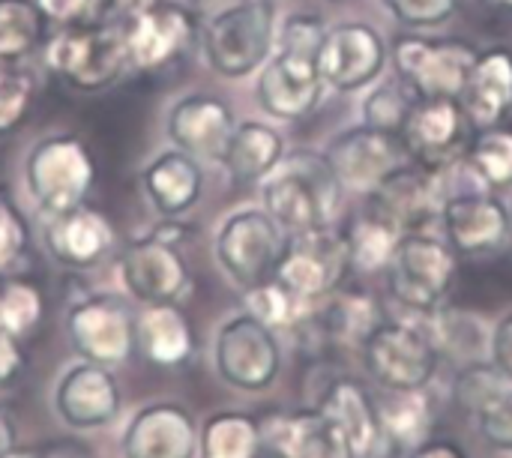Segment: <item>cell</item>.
<instances>
[{
	"label": "cell",
	"mask_w": 512,
	"mask_h": 458,
	"mask_svg": "<svg viewBox=\"0 0 512 458\" xmlns=\"http://www.w3.org/2000/svg\"><path fill=\"white\" fill-rule=\"evenodd\" d=\"M378 417L384 444L411 453L432 438L438 402L429 396V390H384V396L378 399Z\"/></svg>",
	"instance_id": "obj_30"
},
{
	"label": "cell",
	"mask_w": 512,
	"mask_h": 458,
	"mask_svg": "<svg viewBox=\"0 0 512 458\" xmlns=\"http://www.w3.org/2000/svg\"><path fill=\"white\" fill-rule=\"evenodd\" d=\"M24 369V351L18 345V336L0 330V387L12 384Z\"/></svg>",
	"instance_id": "obj_47"
},
{
	"label": "cell",
	"mask_w": 512,
	"mask_h": 458,
	"mask_svg": "<svg viewBox=\"0 0 512 458\" xmlns=\"http://www.w3.org/2000/svg\"><path fill=\"white\" fill-rule=\"evenodd\" d=\"M120 279L126 291L147 303H177L189 291V267L174 243L153 234L129 243L120 255Z\"/></svg>",
	"instance_id": "obj_20"
},
{
	"label": "cell",
	"mask_w": 512,
	"mask_h": 458,
	"mask_svg": "<svg viewBox=\"0 0 512 458\" xmlns=\"http://www.w3.org/2000/svg\"><path fill=\"white\" fill-rule=\"evenodd\" d=\"M45 246L57 264L69 270H90L111 252L114 231L102 213L81 204L75 210L51 216L45 228Z\"/></svg>",
	"instance_id": "obj_26"
},
{
	"label": "cell",
	"mask_w": 512,
	"mask_h": 458,
	"mask_svg": "<svg viewBox=\"0 0 512 458\" xmlns=\"http://www.w3.org/2000/svg\"><path fill=\"white\" fill-rule=\"evenodd\" d=\"M447 198L444 171H432L417 162H402L369 192V201L381 207L402 234L426 231L432 222H441Z\"/></svg>",
	"instance_id": "obj_18"
},
{
	"label": "cell",
	"mask_w": 512,
	"mask_h": 458,
	"mask_svg": "<svg viewBox=\"0 0 512 458\" xmlns=\"http://www.w3.org/2000/svg\"><path fill=\"white\" fill-rule=\"evenodd\" d=\"M114 9H120L123 15H129V18H135V15H141V12H147V9H153L159 0H108Z\"/></svg>",
	"instance_id": "obj_50"
},
{
	"label": "cell",
	"mask_w": 512,
	"mask_h": 458,
	"mask_svg": "<svg viewBox=\"0 0 512 458\" xmlns=\"http://www.w3.org/2000/svg\"><path fill=\"white\" fill-rule=\"evenodd\" d=\"M327 27L318 15H291L276 36V51L261 66L258 102L276 120L309 117L321 96L324 78L318 72V45Z\"/></svg>",
	"instance_id": "obj_1"
},
{
	"label": "cell",
	"mask_w": 512,
	"mask_h": 458,
	"mask_svg": "<svg viewBox=\"0 0 512 458\" xmlns=\"http://www.w3.org/2000/svg\"><path fill=\"white\" fill-rule=\"evenodd\" d=\"M507 207H510V231H512V201H510V204H507Z\"/></svg>",
	"instance_id": "obj_52"
},
{
	"label": "cell",
	"mask_w": 512,
	"mask_h": 458,
	"mask_svg": "<svg viewBox=\"0 0 512 458\" xmlns=\"http://www.w3.org/2000/svg\"><path fill=\"white\" fill-rule=\"evenodd\" d=\"M306 306L309 303L303 297H297L276 276L255 285V288H246V312L252 318H258L264 327H270L273 333L276 330H294L300 324V318L306 315Z\"/></svg>",
	"instance_id": "obj_37"
},
{
	"label": "cell",
	"mask_w": 512,
	"mask_h": 458,
	"mask_svg": "<svg viewBox=\"0 0 512 458\" xmlns=\"http://www.w3.org/2000/svg\"><path fill=\"white\" fill-rule=\"evenodd\" d=\"M45 303L42 291L30 279H0V330L12 336H27L42 321Z\"/></svg>",
	"instance_id": "obj_38"
},
{
	"label": "cell",
	"mask_w": 512,
	"mask_h": 458,
	"mask_svg": "<svg viewBox=\"0 0 512 458\" xmlns=\"http://www.w3.org/2000/svg\"><path fill=\"white\" fill-rule=\"evenodd\" d=\"M507 381L498 375V369L492 366V360H480V363H468V366H459L456 378H453V399L456 405L474 417V411L504 387Z\"/></svg>",
	"instance_id": "obj_42"
},
{
	"label": "cell",
	"mask_w": 512,
	"mask_h": 458,
	"mask_svg": "<svg viewBox=\"0 0 512 458\" xmlns=\"http://www.w3.org/2000/svg\"><path fill=\"white\" fill-rule=\"evenodd\" d=\"M45 18L60 21V24H81L87 21V12L93 9L96 0H36Z\"/></svg>",
	"instance_id": "obj_46"
},
{
	"label": "cell",
	"mask_w": 512,
	"mask_h": 458,
	"mask_svg": "<svg viewBox=\"0 0 512 458\" xmlns=\"http://www.w3.org/2000/svg\"><path fill=\"white\" fill-rule=\"evenodd\" d=\"M387 6V12L405 24V27H441L447 24L456 9H459V0H381Z\"/></svg>",
	"instance_id": "obj_43"
},
{
	"label": "cell",
	"mask_w": 512,
	"mask_h": 458,
	"mask_svg": "<svg viewBox=\"0 0 512 458\" xmlns=\"http://www.w3.org/2000/svg\"><path fill=\"white\" fill-rule=\"evenodd\" d=\"M441 228L459 258H486L512 240L510 207L486 189L459 192L444 201Z\"/></svg>",
	"instance_id": "obj_15"
},
{
	"label": "cell",
	"mask_w": 512,
	"mask_h": 458,
	"mask_svg": "<svg viewBox=\"0 0 512 458\" xmlns=\"http://www.w3.org/2000/svg\"><path fill=\"white\" fill-rule=\"evenodd\" d=\"M408 458H471L465 453L462 444H456L453 438H429L420 447H414Z\"/></svg>",
	"instance_id": "obj_48"
},
{
	"label": "cell",
	"mask_w": 512,
	"mask_h": 458,
	"mask_svg": "<svg viewBox=\"0 0 512 458\" xmlns=\"http://www.w3.org/2000/svg\"><path fill=\"white\" fill-rule=\"evenodd\" d=\"M282 156H285L282 135L261 120H246V123H237L234 129V138L225 153V168L231 180L255 183V180H264L282 162Z\"/></svg>",
	"instance_id": "obj_32"
},
{
	"label": "cell",
	"mask_w": 512,
	"mask_h": 458,
	"mask_svg": "<svg viewBox=\"0 0 512 458\" xmlns=\"http://www.w3.org/2000/svg\"><path fill=\"white\" fill-rule=\"evenodd\" d=\"M201 458H261V423L246 411H219L201 429Z\"/></svg>",
	"instance_id": "obj_34"
},
{
	"label": "cell",
	"mask_w": 512,
	"mask_h": 458,
	"mask_svg": "<svg viewBox=\"0 0 512 458\" xmlns=\"http://www.w3.org/2000/svg\"><path fill=\"white\" fill-rule=\"evenodd\" d=\"M276 36V3L240 0L204 24L201 48L213 72L222 78H246L270 60Z\"/></svg>",
	"instance_id": "obj_3"
},
{
	"label": "cell",
	"mask_w": 512,
	"mask_h": 458,
	"mask_svg": "<svg viewBox=\"0 0 512 458\" xmlns=\"http://www.w3.org/2000/svg\"><path fill=\"white\" fill-rule=\"evenodd\" d=\"M3 458H30V450H12L9 456H3Z\"/></svg>",
	"instance_id": "obj_51"
},
{
	"label": "cell",
	"mask_w": 512,
	"mask_h": 458,
	"mask_svg": "<svg viewBox=\"0 0 512 458\" xmlns=\"http://www.w3.org/2000/svg\"><path fill=\"white\" fill-rule=\"evenodd\" d=\"M345 240H348L351 270L363 276H375V273H387L393 252L402 240V228L381 207L366 201L363 210L345 228Z\"/></svg>",
	"instance_id": "obj_31"
},
{
	"label": "cell",
	"mask_w": 512,
	"mask_h": 458,
	"mask_svg": "<svg viewBox=\"0 0 512 458\" xmlns=\"http://www.w3.org/2000/svg\"><path fill=\"white\" fill-rule=\"evenodd\" d=\"M459 102L465 105L477 132L504 126V120L512 114V51H480Z\"/></svg>",
	"instance_id": "obj_27"
},
{
	"label": "cell",
	"mask_w": 512,
	"mask_h": 458,
	"mask_svg": "<svg viewBox=\"0 0 512 458\" xmlns=\"http://www.w3.org/2000/svg\"><path fill=\"white\" fill-rule=\"evenodd\" d=\"M234 129H237V120L228 102L207 96V93L183 96L168 111V138L174 141L177 150L195 159L225 162Z\"/></svg>",
	"instance_id": "obj_21"
},
{
	"label": "cell",
	"mask_w": 512,
	"mask_h": 458,
	"mask_svg": "<svg viewBox=\"0 0 512 458\" xmlns=\"http://www.w3.org/2000/svg\"><path fill=\"white\" fill-rule=\"evenodd\" d=\"M12 450H18V429H15V417L9 408L0 405V458L9 456Z\"/></svg>",
	"instance_id": "obj_49"
},
{
	"label": "cell",
	"mask_w": 512,
	"mask_h": 458,
	"mask_svg": "<svg viewBox=\"0 0 512 458\" xmlns=\"http://www.w3.org/2000/svg\"><path fill=\"white\" fill-rule=\"evenodd\" d=\"M489 360L498 369V375L512 384V312L504 315L489 336Z\"/></svg>",
	"instance_id": "obj_45"
},
{
	"label": "cell",
	"mask_w": 512,
	"mask_h": 458,
	"mask_svg": "<svg viewBox=\"0 0 512 458\" xmlns=\"http://www.w3.org/2000/svg\"><path fill=\"white\" fill-rule=\"evenodd\" d=\"M387 66V42L366 21L327 27L318 45V72L327 87L354 93L378 81Z\"/></svg>",
	"instance_id": "obj_13"
},
{
	"label": "cell",
	"mask_w": 512,
	"mask_h": 458,
	"mask_svg": "<svg viewBox=\"0 0 512 458\" xmlns=\"http://www.w3.org/2000/svg\"><path fill=\"white\" fill-rule=\"evenodd\" d=\"M423 318L429 321L426 324V333L432 336L435 348L441 351V360L444 357H453L462 366L489 360V336H486L483 324L474 315L450 312V309L441 306L438 312L423 315Z\"/></svg>",
	"instance_id": "obj_33"
},
{
	"label": "cell",
	"mask_w": 512,
	"mask_h": 458,
	"mask_svg": "<svg viewBox=\"0 0 512 458\" xmlns=\"http://www.w3.org/2000/svg\"><path fill=\"white\" fill-rule=\"evenodd\" d=\"M36 99V78L24 63L0 60V138L15 132Z\"/></svg>",
	"instance_id": "obj_39"
},
{
	"label": "cell",
	"mask_w": 512,
	"mask_h": 458,
	"mask_svg": "<svg viewBox=\"0 0 512 458\" xmlns=\"http://www.w3.org/2000/svg\"><path fill=\"white\" fill-rule=\"evenodd\" d=\"M189 3H204V0H189Z\"/></svg>",
	"instance_id": "obj_53"
},
{
	"label": "cell",
	"mask_w": 512,
	"mask_h": 458,
	"mask_svg": "<svg viewBox=\"0 0 512 458\" xmlns=\"http://www.w3.org/2000/svg\"><path fill=\"white\" fill-rule=\"evenodd\" d=\"M93 159L81 138L75 135H48L27 153L24 183L36 207L48 216L75 210L84 204L93 189Z\"/></svg>",
	"instance_id": "obj_7"
},
{
	"label": "cell",
	"mask_w": 512,
	"mask_h": 458,
	"mask_svg": "<svg viewBox=\"0 0 512 458\" xmlns=\"http://www.w3.org/2000/svg\"><path fill=\"white\" fill-rule=\"evenodd\" d=\"M0 279H3V276H0Z\"/></svg>",
	"instance_id": "obj_54"
},
{
	"label": "cell",
	"mask_w": 512,
	"mask_h": 458,
	"mask_svg": "<svg viewBox=\"0 0 512 458\" xmlns=\"http://www.w3.org/2000/svg\"><path fill=\"white\" fill-rule=\"evenodd\" d=\"M474 426L489 450L512 456V384H504L474 411Z\"/></svg>",
	"instance_id": "obj_41"
},
{
	"label": "cell",
	"mask_w": 512,
	"mask_h": 458,
	"mask_svg": "<svg viewBox=\"0 0 512 458\" xmlns=\"http://www.w3.org/2000/svg\"><path fill=\"white\" fill-rule=\"evenodd\" d=\"M54 408L69 429H102L120 414V387L105 366L87 360L63 372Z\"/></svg>",
	"instance_id": "obj_23"
},
{
	"label": "cell",
	"mask_w": 512,
	"mask_h": 458,
	"mask_svg": "<svg viewBox=\"0 0 512 458\" xmlns=\"http://www.w3.org/2000/svg\"><path fill=\"white\" fill-rule=\"evenodd\" d=\"M348 270H351V255H348L345 231L333 225H321V228L288 234L285 252L273 276L285 282L306 303H315L339 291Z\"/></svg>",
	"instance_id": "obj_11"
},
{
	"label": "cell",
	"mask_w": 512,
	"mask_h": 458,
	"mask_svg": "<svg viewBox=\"0 0 512 458\" xmlns=\"http://www.w3.org/2000/svg\"><path fill=\"white\" fill-rule=\"evenodd\" d=\"M45 21L36 0H0V60L30 57L45 39Z\"/></svg>",
	"instance_id": "obj_35"
},
{
	"label": "cell",
	"mask_w": 512,
	"mask_h": 458,
	"mask_svg": "<svg viewBox=\"0 0 512 458\" xmlns=\"http://www.w3.org/2000/svg\"><path fill=\"white\" fill-rule=\"evenodd\" d=\"M261 423V458H357L348 438L318 408L276 411Z\"/></svg>",
	"instance_id": "obj_19"
},
{
	"label": "cell",
	"mask_w": 512,
	"mask_h": 458,
	"mask_svg": "<svg viewBox=\"0 0 512 458\" xmlns=\"http://www.w3.org/2000/svg\"><path fill=\"white\" fill-rule=\"evenodd\" d=\"M384 321L381 306L363 291H333L306 306L294 327L309 348H360L363 339Z\"/></svg>",
	"instance_id": "obj_17"
},
{
	"label": "cell",
	"mask_w": 512,
	"mask_h": 458,
	"mask_svg": "<svg viewBox=\"0 0 512 458\" xmlns=\"http://www.w3.org/2000/svg\"><path fill=\"white\" fill-rule=\"evenodd\" d=\"M474 132L477 129L465 105L459 99L441 96V99H417L399 138L411 162L432 171H447L450 165L465 159Z\"/></svg>",
	"instance_id": "obj_12"
},
{
	"label": "cell",
	"mask_w": 512,
	"mask_h": 458,
	"mask_svg": "<svg viewBox=\"0 0 512 458\" xmlns=\"http://www.w3.org/2000/svg\"><path fill=\"white\" fill-rule=\"evenodd\" d=\"M198 450V423L174 402L141 408L123 432V458H195Z\"/></svg>",
	"instance_id": "obj_22"
},
{
	"label": "cell",
	"mask_w": 512,
	"mask_h": 458,
	"mask_svg": "<svg viewBox=\"0 0 512 458\" xmlns=\"http://www.w3.org/2000/svg\"><path fill=\"white\" fill-rule=\"evenodd\" d=\"M213 360L219 378L243 393L270 390L282 372V348L276 333L249 312L234 315L219 327Z\"/></svg>",
	"instance_id": "obj_10"
},
{
	"label": "cell",
	"mask_w": 512,
	"mask_h": 458,
	"mask_svg": "<svg viewBox=\"0 0 512 458\" xmlns=\"http://www.w3.org/2000/svg\"><path fill=\"white\" fill-rule=\"evenodd\" d=\"M342 183L330 168L327 156L318 150H291L282 162L264 177L261 201L264 210L288 231H309L330 225L339 213Z\"/></svg>",
	"instance_id": "obj_2"
},
{
	"label": "cell",
	"mask_w": 512,
	"mask_h": 458,
	"mask_svg": "<svg viewBox=\"0 0 512 458\" xmlns=\"http://www.w3.org/2000/svg\"><path fill=\"white\" fill-rule=\"evenodd\" d=\"M477 48L465 39L399 36L393 42V66L414 99H459L477 63Z\"/></svg>",
	"instance_id": "obj_8"
},
{
	"label": "cell",
	"mask_w": 512,
	"mask_h": 458,
	"mask_svg": "<svg viewBox=\"0 0 512 458\" xmlns=\"http://www.w3.org/2000/svg\"><path fill=\"white\" fill-rule=\"evenodd\" d=\"M468 168L480 177L486 189H510L512 186V129L495 126L480 129L465 153Z\"/></svg>",
	"instance_id": "obj_36"
},
{
	"label": "cell",
	"mask_w": 512,
	"mask_h": 458,
	"mask_svg": "<svg viewBox=\"0 0 512 458\" xmlns=\"http://www.w3.org/2000/svg\"><path fill=\"white\" fill-rule=\"evenodd\" d=\"M195 36V18L171 3H156L153 9L129 18L126 54L135 69H159L180 57Z\"/></svg>",
	"instance_id": "obj_25"
},
{
	"label": "cell",
	"mask_w": 512,
	"mask_h": 458,
	"mask_svg": "<svg viewBox=\"0 0 512 458\" xmlns=\"http://www.w3.org/2000/svg\"><path fill=\"white\" fill-rule=\"evenodd\" d=\"M459 261L462 258L447 237L441 240L429 231L402 234L384 273L390 297L414 315L438 312L459 279Z\"/></svg>",
	"instance_id": "obj_4"
},
{
	"label": "cell",
	"mask_w": 512,
	"mask_h": 458,
	"mask_svg": "<svg viewBox=\"0 0 512 458\" xmlns=\"http://www.w3.org/2000/svg\"><path fill=\"white\" fill-rule=\"evenodd\" d=\"M330 168L336 171L345 189L372 192L390 171H396L408 153L399 135L375 129V126H354L339 132L324 150Z\"/></svg>",
	"instance_id": "obj_16"
},
{
	"label": "cell",
	"mask_w": 512,
	"mask_h": 458,
	"mask_svg": "<svg viewBox=\"0 0 512 458\" xmlns=\"http://www.w3.org/2000/svg\"><path fill=\"white\" fill-rule=\"evenodd\" d=\"M285 243L288 231L264 207H246L222 222L216 234V261L240 288H255L273 279Z\"/></svg>",
	"instance_id": "obj_9"
},
{
	"label": "cell",
	"mask_w": 512,
	"mask_h": 458,
	"mask_svg": "<svg viewBox=\"0 0 512 458\" xmlns=\"http://www.w3.org/2000/svg\"><path fill=\"white\" fill-rule=\"evenodd\" d=\"M27 222L21 210L0 198V276L12 273L27 252Z\"/></svg>",
	"instance_id": "obj_44"
},
{
	"label": "cell",
	"mask_w": 512,
	"mask_h": 458,
	"mask_svg": "<svg viewBox=\"0 0 512 458\" xmlns=\"http://www.w3.org/2000/svg\"><path fill=\"white\" fill-rule=\"evenodd\" d=\"M141 183H144L150 204L165 219H177L198 204L201 189H204V174L195 156L183 150H162L159 156L147 162Z\"/></svg>",
	"instance_id": "obj_28"
},
{
	"label": "cell",
	"mask_w": 512,
	"mask_h": 458,
	"mask_svg": "<svg viewBox=\"0 0 512 458\" xmlns=\"http://www.w3.org/2000/svg\"><path fill=\"white\" fill-rule=\"evenodd\" d=\"M363 369L381 390H429L438 375L441 351L426 327L381 321L360 345Z\"/></svg>",
	"instance_id": "obj_6"
},
{
	"label": "cell",
	"mask_w": 512,
	"mask_h": 458,
	"mask_svg": "<svg viewBox=\"0 0 512 458\" xmlns=\"http://www.w3.org/2000/svg\"><path fill=\"white\" fill-rule=\"evenodd\" d=\"M414 102H417L414 93L402 81L399 84H378L363 99V123L399 135L408 114H411V108H414Z\"/></svg>",
	"instance_id": "obj_40"
},
{
	"label": "cell",
	"mask_w": 512,
	"mask_h": 458,
	"mask_svg": "<svg viewBox=\"0 0 512 458\" xmlns=\"http://www.w3.org/2000/svg\"><path fill=\"white\" fill-rule=\"evenodd\" d=\"M138 351L165 369L183 366L195 354V330L177 303H147L135 318Z\"/></svg>",
	"instance_id": "obj_29"
},
{
	"label": "cell",
	"mask_w": 512,
	"mask_h": 458,
	"mask_svg": "<svg viewBox=\"0 0 512 458\" xmlns=\"http://www.w3.org/2000/svg\"><path fill=\"white\" fill-rule=\"evenodd\" d=\"M66 336L84 360L99 366H117L138 348L135 315L117 297L78 300L66 315Z\"/></svg>",
	"instance_id": "obj_14"
},
{
	"label": "cell",
	"mask_w": 512,
	"mask_h": 458,
	"mask_svg": "<svg viewBox=\"0 0 512 458\" xmlns=\"http://www.w3.org/2000/svg\"><path fill=\"white\" fill-rule=\"evenodd\" d=\"M45 66L75 90H105L129 66L126 30L111 24H69L45 45Z\"/></svg>",
	"instance_id": "obj_5"
},
{
	"label": "cell",
	"mask_w": 512,
	"mask_h": 458,
	"mask_svg": "<svg viewBox=\"0 0 512 458\" xmlns=\"http://www.w3.org/2000/svg\"><path fill=\"white\" fill-rule=\"evenodd\" d=\"M315 408L336 423V429L348 438L357 458H372L378 447H384L378 399L369 393V387L360 378L351 375L333 378L330 384L321 387Z\"/></svg>",
	"instance_id": "obj_24"
}]
</instances>
